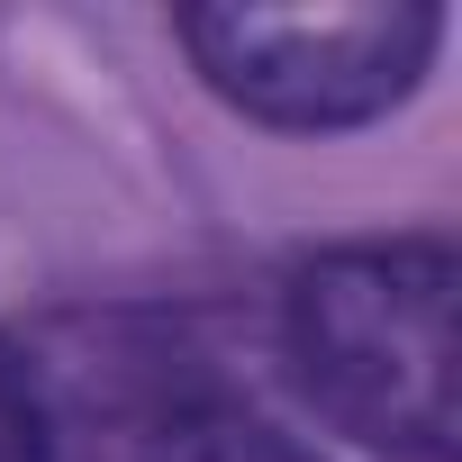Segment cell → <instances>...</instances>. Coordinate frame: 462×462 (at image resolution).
I'll use <instances>...</instances> for the list:
<instances>
[{
	"mask_svg": "<svg viewBox=\"0 0 462 462\" xmlns=\"http://www.w3.org/2000/svg\"><path fill=\"white\" fill-rule=\"evenodd\" d=\"M453 291L444 236L336 245L291 282V363L327 426L399 462H453Z\"/></svg>",
	"mask_w": 462,
	"mask_h": 462,
	"instance_id": "6da1fadb",
	"label": "cell"
},
{
	"mask_svg": "<svg viewBox=\"0 0 462 462\" xmlns=\"http://www.w3.org/2000/svg\"><path fill=\"white\" fill-rule=\"evenodd\" d=\"M444 19L417 0H345V10H181V46L217 100L263 127H363L417 91Z\"/></svg>",
	"mask_w": 462,
	"mask_h": 462,
	"instance_id": "7a4b0ae2",
	"label": "cell"
},
{
	"mask_svg": "<svg viewBox=\"0 0 462 462\" xmlns=\"http://www.w3.org/2000/svg\"><path fill=\"white\" fill-rule=\"evenodd\" d=\"M145 462H309V453L273 426H245V417H181Z\"/></svg>",
	"mask_w": 462,
	"mask_h": 462,
	"instance_id": "3957f363",
	"label": "cell"
},
{
	"mask_svg": "<svg viewBox=\"0 0 462 462\" xmlns=\"http://www.w3.org/2000/svg\"><path fill=\"white\" fill-rule=\"evenodd\" d=\"M0 462H55V444H46V408H37V381H28V363L0 345Z\"/></svg>",
	"mask_w": 462,
	"mask_h": 462,
	"instance_id": "277c9868",
	"label": "cell"
}]
</instances>
